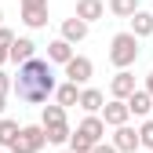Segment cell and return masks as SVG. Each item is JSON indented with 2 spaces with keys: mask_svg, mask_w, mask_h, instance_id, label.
<instances>
[{
  "mask_svg": "<svg viewBox=\"0 0 153 153\" xmlns=\"http://www.w3.org/2000/svg\"><path fill=\"white\" fill-rule=\"evenodd\" d=\"M18 135H22V128H18L15 120H7V117H0V149H11L15 142H18Z\"/></svg>",
  "mask_w": 153,
  "mask_h": 153,
  "instance_id": "obj_16",
  "label": "cell"
},
{
  "mask_svg": "<svg viewBox=\"0 0 153 153\" xmlns=\"http://www.w3.org/2000/svg\"><path fill=\"white\" fill-rule=\"evenodd\" d=\"M135 59H139V36L135 33H117L109 40V62L117 66V69H128V66H135Z\"/></svg>",
  "mask_w": 153,
  "mask_h": 153,
  "instance_id": "obj_2",
  "label": "cell"
},
{
  "mask_svg": "<svg viewBox=\"0 0 153 153\" xmlns=\"http://www.w3.org/2000/svg\"><path fill=\"white\" fill-rule=\"evenodd\" d=\"M22 22L29 29L48 26V0H22Z\"/></svg>",
  "mask_w": 153,
  "mask_h": 153,
  "instance_id": "obj_4",
  "label": "cell"
},
{
  "mask_svg": "<svg viewBox=\"0 0 153 153\" xmlns=\"http://www.w3.org/2000/svg\"><path fill=\"white\" fill-rule=\"evenodd\" d=\"M135 91H139V88H135V76H131L128 69H120V73L109 80V95H113V99H120V102H128Z\"/></svg>",
  "mask_w": 153,
  "mask_h": 153,
  "instance_id": "obj_5",
  "label": "cell"
},
{
  "mask_svg": "<svg viewBox=\"0 0 153 153\" xmlns=\"http://www.w3.org/2000/svg\"><path fill=\"white\" fill-rule=\"evenodd\" d=\"M11 48H15V33L0 26V66H4V62L11 59Z\"/></svg>",
  "mask_w": 153,
  "mask_h": 153,
  "instance_id": "obj_22",
  "label": "cell"
},
{
  "mask_svg": "<svg viewBox=\"0 0 153 153\" xmlns=\"http://www.w3.org/2000/svg\"><path fill=\"white\" fill-rule=\"evenodd\" d=\"M128 109L135 113V117H146V113H153V95H149L146 88H139V91L128 99Z\"/></svg>",
  "mask_w": 153,
  "mask_h": 153,
  "instance_id": "obj_14",
  "label": "cell"
},
{
  "mask_svg": "<svg viewBox=\"0 0 153 153\" xmlns=\"http://www.w3.org/2000/svg\"><path fill=\"white\" fill-rule=\"evenodd\" d=\"M66 120V106H44V113H40V124H62Z\"/></svg>",
  "mask_w": 153,
  "mask_h": 153,
  "instance_id": "obj_21",
  "label": "cell"
},
{
  "mask_svg": "<svg viewBox=\"0 0 153 153\" xmlns=\"http://www.w3.org/2000/svg\"><path fill=\"white\" fill-rule=\"evenodd\" d=\"M48 62L69 66V62H73V44H69V40H62V36H59V40H51V44H48Z\"/></svg>",
  "mask_w": 153,
  "mask_h": 153,
  "instance_id": "obj_12",
  "label": "cell"
},
{
  "mask_svg": "<svg viewBox=\"0 0 153 153\" xmlns=\"http://www.w3.org/2000/svg\"><path fill=\"white\" fill-rule=\"evenodd\" d=\"M44 142H48L44 124H29V128H22V135H18V142L11 146V153H40Z\"/></svg>",
  "mask_w": 153,
  "mask_h": 153,
  "instance_id": "obj_3",
  "label": "cell"
},
{
  "mask_svg": "<svg viewBox=\"0 0 153 153\" xmlns=\"http://www.w3.org/2000/svg\"><path fill=\"white\" fill-rule=\"evenodd\" d=\"M59 91V84H55V73H51V62L44 59H33L26 66H18V80H15V95L29 106H40L48 102V95Z\"/></svg>",
  "mask_w": 153,
  "mask_h": 153,
  "instance_id": "obj_1",
  "label": "cell"
},
{
  "mask_svg": "<svg viewBox=\"0 0 153 153\" xmlns=\"http://www.w3.org/2000/svg\"><path fill=\"white\" fill-rule=\"evenodd\" d=\"M106 15V4L102 0H76V18H80V22H99V18Z\"/></svg>",
  "mask_w": 153,
  "mask_h": 153,
  "instance_id": "obj_10",
  "label": "cell"
},
{
  "mask_svg": "<svg viewBox=\"0 0 153 153\" xmlns=\"http://www.w3.org/2000/svg\"><path fill=\"white\" fill-rule=\"evenodd\" d=\"M55 99H59V106H80V91H76V84H59V91H55Z\"/></svg>",
  "mask_w": 153,
  "mask_h": 153,
  "instance_id": "obj_19",
  "label": "cell"
},
{
  "mask_svg": "<svg viewBox=\"0 0 153 153\" xmlns=\"http://www.w3.org/2000/svg\"><path fill=\"white\" fill-rule=\"evenodd\" d=\"M109 11L117 18H135L142 7H139V0H109Z\"/></svg>",
  "mask_w": 153,
  "mask_h": 153,
  "instance_id": "obj_18",
  "label": "cell"
},
{
  "mask_svg": "<svg viewBox=\"0 0 153 153\" xmlns=\"http://www.w3.org/2000/svg\"><path fill=\"white\" fill-rule=\"evenodd\" d=\"M102 102H106V95L99 88H84L80 91V109H88V117H95V113L102 109Z\"/></svg>",
  "mask_w": 153,
  "mask_h": 153,
  "instance_id": "obj_15",
  "label": "cell"
},
{
  "mask_svg": "<svg viewBox=\"0 0 153 153\" xmlns=\"http://www.w3.org/2000/svg\"><path fill=\"white\" fill-rule=\"evenodd\" d=\"M139 139H142V146H146V149H153V120H146V124L139 128Z\"/></svg>",
  "mask_w": 153,
  "mask_h": 153,
  "instance_id": "obj_23",
  "label": "cell"
},
{
  "mask_svg": "<svg viewBox=\"0 0 153 153\" xmlns=\"http://www.w3.org/2000/svg\"><path fill=\"white\" fill-rule=\"evenodd\" d=\"M0 153H4V149H0Z\"/></svg>",
  "mask_w": 153,
  "mask_h": 153,
  "instance_id": "obj_29",
  "label": "cell"
},
{
  "mask_svg": "<svg viewBox=\"0 0 153 153\" xmlns=\"http://www.w3.org/2000/svg\"><path fill=\"white\" fill-rule=\"evenodd\" d=\"M76 135H84L91 146H99V142H102V135H106V120H102V117H84V120H80V128H76Z\"/></svg>",
  "mask_w": 153,
  "mask_h": 153,
  "instance_id": "obj_8",
  "label": "cell"
},
{
  "mask_svg": "<svg viewBox=\"0 0 153 153\" xmlns=\"http://www.w3.org/2000/svg\"><path fill=\"white\" fill-rule=\"evenodd\" d=\"M131 33H135V36H149L153 33V15L149 11H139L135 18H131Z\"/></svg>",
  "mask_w": 153,
  "mask_h": 153,
  "instance_id": "obj_20",
  "label": "cell"
},
{
  "mask_svg": "<svg viewBox=\"0 0 153 153\" xmlns=\"http://www.w3.org/2000/svg\"><path fill=\"white\" fill-rule=\"evenodd\" d=\"M0 18H4V11H0Z\"/></svg>",
  "mask_w": 153,
  "mask_h": 153,
  "instance_id": "obj_28",
  "label": "cell"
},
{
  "mask_svg": "<svg viewBox=\"0 0 153 153\" xmlns=\"http://www.w3.org/2000/svg\"><path fill=\"white\" fill-rule=\"evenodd\" d=\"M11 88H15V84H11V76H7V73H0V99H4Z\"/></svg>",
  "mask_w": 153,
  "mask_h": 153,
  "instance_id": "obj_24",
  "label": "cell"
},
{
  "mask_svg": "<svg viewBox=\"0 0 153 153\" xmlns=\"http://www.w3.org/2000/svg\"><path fill=\"white\" fill-rule=\"evenodd\" d=\"M84 36H88V22H80L76 15L62 22V40H69V44H80Z\"/></svg>",
  "mask_w": 153,
  "mask_h": 153,
  "instance_id": "obj_13",
  "label": "cell"
},
{
  "mask_svg": "<svg viewBox=\"0 0 153 153\" xmlns=\"http://www.w3.org/2000/svg\"><path fill=\"white\" fill-rule=\"evenodd\" d=\"M44 131H48V142H51V146H62V142L73 139V131H69L66 120H62V124H44Z\"/></svg>",
  "mask_w": 153,
  "mask_h": 153,
  "instance_id": "obj_17",
  "label": "cell"
},
{
  "mask_svg": "<svg viewBox=\"0 0 153 153\" xmlns=\"http://www.w3.org/2000/svg\"><path fill=\"white\" fill-rule=\"evenodd\" d=\"M66 153H69V149H66Z\"/></svg>",
  "mask_w": 153,
  "mask_h": 153,
  "instance_id": "obj_30",
  "label": "cell"
},
{
  "mask_svg": "<svg viewBox=\"0 0 153 153\" xmlns=\"http://www.w3.org/2000/svg\"><path fill=\"white\" fill-rule=\"evenodd\" d=\"M0 113H4V99H0Z\"/></svg>",
  "mask_w": 153,
  "mask_h": 153,
  "instance_id": "obj_27",
  "label": "cell"
},
{
  "mask_svg": "<svg viewBox=\"0 0 153 153\" xmlns=\"http://www.w3.org/2000/svg\"><path fill=\"white\" fill-rule=\"evenodd\" d=\"M33 59H36V44L29 40V36H15V48H11V62L26 66V62H33Z\"/></svg>",
  "mask_w": 153,
  "mask_h": 153,
  "instance_id": "obj_11",
  "label": "cell"
},
{
  "mask_svg": "<svg viewBox=\"0 0 153 153\" xmlns=\"http://www.w3.org/2000/svg\"><path fill=\"white\" fill-rule=\"evenodd\" d=\"M91 73H95V66H91V59H84V55H73V62L66 66L69 84H88V80H91Z\"/></svg>",
  "mask_w": 153,
  "mask_h": 153,
  "instance_id": "obj_6",
  "label": "cell"
},
{
  "mask_svg": "<svg viewBox=\"0 0 153 153\" xmlns=\"http://www.w3.org/2000/svg\"><path fill=\"white\" fill-rule=\"evenodd\" d=\"M91 153H117V146H102V142H99V146H95Z\"/></svg>",
  "mask_w": 153,
  "mask_h": 153,
  "instance_id": "obj_25",
  "label": "cell"
},
{
  "mask_svg": "<svg viewBox=\"0 0 153 153\" xmlns=\"http://www.w3.org/2000/svg\"><path fill=\"white\" fill-rule=\"evenodd\" d=\"M146 91H149V95H153V73H149V76H146Z\"/></svg>",
  "mask_w": 153,
  "mask_h": 153,
  "instance_id": "obj_26",
  "label": "cell"
},
{
  "mask_svg": "<svg viewBox=\"0 0 153 153\" xmlns=\"http://www.w3.org/2000/svg\"><path fill=\"white\" fill-rule=\"evenodd\" d=\"M128 117H131V109H128V102H120V99H113V102L102 106V120H106L109 128H124Z\"/></svg>",
  "mask_w": 153,
  "mask_h": 153,
  "instance_id": "obj_7",
  "label": "cell"
},
{
  "mask_svg": "<svg viewBox=\"0 0 153 153\" xmlns=\"http://www.w3.org/2000/svg\"><path fill=\"white\" fill-rule=\"evenodd\" d=\"M113 146H117V153H135L139 146H142V139H139V131L135 128H117V135H113Z\"/></svg>",
  "mask_w": 153,
  "mask_h": 153,
  "instance_id": "obj_9",
  "label": "cell"
}]
</instances>
